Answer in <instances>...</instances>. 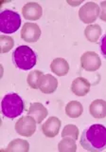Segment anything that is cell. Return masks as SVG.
Listing matches in <instances>:
<instances>
[{
    "label": "cell",
    "mask_w": 106,
    "mask_h": 152,
    "mask_svg": "<svg viewBox=\"0 0 106 152\" xmlns=\"http://www.w3.org/2000/svg\"><path fill=\"white\" fill-rule=\"evenodd\" d=\"M80 145L83 149L91 152H99L106 148V127L95 124L83 132Z\"/></svg>",
    "instance_id": "1"
},
{
    "label": "cell",
    "mask_w": 106,
    "mask_h": 152,
    "mask_svg": "<svg viewBox=\"0 0 106 152\" xmlns=\"http://www.w3.org/2000/svg\"><path fill=\"white\" fill-rule=\"evenodd\" d=\"M12 61L18 69L28 70L37 63V56L31 48L28 46H19L12 53Z\"/></svg>",
    "instance_id": "2"
},
{
    "label": "cell",
    "mask_w": 106,
    "mask_h": 152,
    "mask_svg": "<svg viewBox=\"0 0 106 152\" xmlns=\"http://www.w3.org/2000/svg\"><path fill=\"white\" fill-rule=\"evenodd\" d=\"M1 108L5 117L13 119L23 113L25 104L17 93H9L5 95L2 100Z\"/></svg>",
    "instance_id": "3"
},
{
    "label": "cell",
    "mask_w": 106,
    "mask_h": 152,
    "mask_svg": "<svg viewBox=\"0 0 106 152\" xmlns=\"http://www.w3.org/2000/svg\"><path fill=\"white\" fill-rule=\"evenodd\" d=\"M21 16L12 10H4L0 13V31L3 33H13L21 26Z\"/></svg>",
    "instance_id": "4"
},
{
    "label": "cell",
    "mask_w": 106,
    "mask_h": 152,
    "mask_svg": "<svg viewBox=\"0 0 106 152\" xmlns=\"http://www.w3.org/2000/svg\"><path fill=\"white\" fill-rule=\"evenodd\" d=\"M99 13L100 8L97 3L87 2L81 8H80L79 17L83 23L91 25V23H94L97 20V18L99 17Z\"/></svg>",
    "instance_id": "5"
},
{
    "label": "cell",
    "mask_w": 106,
    "mask_h": 152,
    "mask_svg": "<svg viewBox=\"0 0 106 152\" xmlns=\"http://www.w3.org/2000/svg\"><path fill=\"white\" fill-rule=\"evenodd\" d=\"M36 124L35 119L28 115L21 117L15 124V131L19 135L24 137H30L36 131Z\"/></svg>",
    "instance_id": "6"
},
{
    "label": "cell",
    "mask_w": 106,
    "mask_h": 152,
    "mask_svg": "<svg viewBox=\"0 0 106 152\" xmlns=\"http://www.w3.org/2000/svg\"><path fill=\"white\" fill-rule=\"evenodd\" d=\"M81 66L86 71H96L102 66V60L96 52L86 51L81 56Z\"/></svg>",
    "instance_id": "7"
},
{
    "label": "cell",
    "mask_w": 106,
    "mask_h": 152,
    "mask_svg": "<svg viewBox=\"0 0 106 152\" xmlns=\"http://www.w3.org/2000/svg\"><path fill=\"white\" fill-rule=\"evenodd\" d=\"M41 36V28L35 23L27 22L21 30V38L28 43H35Z\"/></svg>",
    "instance_id": "8"
},
{
    "label": "cell",
    "mask_w": 106,
    "mask_h": 152,
    "mask_svg": "<svg viewBox=\"0 0 106 152\" xmlns=\"http://www.w3.org/2000/svg\"><path fill=\"white\" fill-rule=\"evenodd\" d=\"M23 17L28 21H36L42 17L43 9L40 4L36 2H28L24 5L22 9Z\"/></svg>",
    "instance_id": "9"
},
{
    "label": "cell",
    "mask_w": 106,
    "mask_h": 152,
    "mask_svg": "<svg viewBox=\"0 0 106 152\" xmlns=\"http://www.w3.org/2000/svg\"><path fill=\"white\" fill-rule=\"evenodd\" d=\"M62 122L57 117H49L42 126V131L44 135L47 138H54L58 135L61 129Z\"/></svg>",
    "instance_id": "10"
},
{
    "label": "cell",
    "mask_w": 106,
    "mask_h": 152,
    "mask_svg": "<svg viewBox=\"0 0 106 152\" xmlns=\"http://www.w3.org/2000/svg\"><path fill=\"white\" fill-rule=\"evenodd\" d=\"M91 84L83 77H77L71 85V91L77 96L83 97L90 91Z\"/></svg>",
    "instance_id": "11"
},
{
    "label": "cell",
    "mask_w": 106,
    "mask_h": 152,
    "mask_svg": "<svg viewBox=\"0 0 106 152\" xmlns=\"http://www.w3.org/2000/svg\"><path fill=\"white\" fill-rule=\"evenodd\" d=\"M28 114L35 119L37 124H41L49 114V111L41 103H33L28 108Z\"/></svg>",
    "instance_id": "12"
},
{
    "label": "cell",
    "mask_w": 106,
    "mask_h": 152,
    "mask_svg": "<svg viewBox=\"0 0 106 152\" xmlns=\"http://www.w3.org/2000/svg\"><path fill=\"white\" fill-rule=\"evenodd\" d=\"M89 112L94 118L102 119L106 117V101L97 99L90 104Z\"/></svg>",
    "instance_id": "13"
},
{
    "label": "cell",
    "mask_w": 106,
    "mask_h": 152,
    "mask_svg": "<svg viewBox=\"0 0 106 152\" xmlns=\"http://www.w3.org/2000/svg\"><path fill=\"white\" fill-rule=\"evenodd\" d=\"M58 88V80L51 74H46L42 79L39 89L43 93L50 94L56 91Z\"/></svg>",
    "instance_id": "14"
},
{
    "label": "cell",
    "mask_w": 106,
    "mask_h": 152,
    "mask_svg": "<svg viewBox=\"0 0 106 152\" xmlns=\"http://www.w3.org/2000/svg\"><path fill=\"white\" fill-rule=\"evenodd\" d=\"M50 69L57 76H65L69 71L68 62L64 58H55L50 64Z\"/></svg>",
    "instance_id": "15"
},
{
    "label": "cell",
    "mask_w": 106,
    "mask_h": 152,
    "mask_svg": "<svg viewBox=\"0 0 106 152\" xmlns=\"http://www.w3.org/2000/svg\"><path fill=\"white\" fill-rule=\"evenodd\" d=\"M7 152H28L30 150V144L26 140L14 139L6 147Z\"/></svg>",
    "instance_id": "16"
},
{
    "label": "cell",
    "mask_w": 106,
    "mask_h": 152,
    "mask_svg": "<svg viewBox=\"0 0 106 152\" xmlns=\"http://www.w3.org/2000/svg\"><path fill=\"white\" fill-rule=\"evenodd\" d=\"M102 27L97 25V24H91V25H88L85 28L84 35L89 42L96 43L99 41V38L102 35Z\"/></svg>",
    "instance_id": "17"
},
{
    "label": "cell",
    "mask_w": 106,
    "mask_h": 152,
    "mask_svg": "<svg viewBox=\"0 0 106 152\" xmlns=\"http://www.w3.org/2000/svg\"><path fill=\"white\" fill-rule=\"evenodd\" d=\"M83 112V107L78 101H70L65 107V113L70 118H78Z\"/></svg>",
    "instance_id": "18"
},
{
    "label": "cell",
    "mask_w": 106,
    "mask_h": 152,
    "mask_svg": "<svg viewBox=\"0 0 106 152\" xmlns=\"http://www.w3.org/2000/svg\"><path fill=\"white\" fill-rule=\"evenodd\" d=\"M44 73L42 72L40 70H31L30 73L28 75V78H27V82L28 85L33 89H38L40 88V85L42 82V79L44 77Z\"/></svg>",
    "instance_id": "19"
},
{
    "label": "cell",
    "mask_w": 106,
    "mask_h": 152,
    "mask_svg": "<svg viewBox=\"0 0 106 152\" xmlns=\"http://www.w3.org/2000/svg\"><path fill=\"white\" fill-rule=\"evenodd\" d=\"M58 149L61 152H75L77 150L76 140L72 138H62L58 145Z\"/></svg>",
    "instance_id": "20"
},
{
    "label": "cell",
    "mask_w": 106,
    "mask_h": 152,
    "mask_svg": "<svg viewBox=\"0 0 106 152\" xmlns=\"http://www.w3.org/2000/svg\"><path fill=\"white\" fill-rule=\"evenodd\" d=\"M79 128L74 125H66L62 131V138H72L77 140L79 137Z\"/></svg>",
    "instance_id": "21"
},
{
    "label": "cell",
    "mask_w": 106,
    "mask_h": 152,
    "mask_svg": "<svg viewBox=\"0 0 106 152\" xmlns=\"http://www.w3.org/2000/svg\"><path fill=\"white\" fill-rule=\"evenodd\" d=\"M0 46H1V53H6L14 46L13 38L8 35H1L0 36Z\"/></svg>",
    "instance_id": "22"
},
{
    "label": "cell",
    "mask_w": 106,
    "mask_h": 152,
    "mask_svg": "<svg viewBox=\"0 0 106 152\" xmlns=\"http://www.w3.org/2000/svg\"><path fill=\"white\" fill-rule=\"evenodd\" d=\"M99 8H100L99 18L102 19V21L106 22V1H102V2H100Z\"/></svg>",
    "instance_id": "23"
},
{
    "label": "cell",
    "mask_w": 106,
    "mask_h": 152,
    "mask_svg": "<svg viewBox=\"0 0 106 152\" xmlns=\"http://www.w3.org/2000/svg\"><path fill=\"white\" fill-rule=\"evenodd\" d=\"M99 48H100V51H102V54L106 59V34H104L102 39H100Z\"/></svg>",
    "instance_id": "24"
},
{
    "label": "cell",
    "mask_w": 106,
    "mask_h": 152,
    "mask_svg": "<svg viewBox=\"0 0 106 152\" xmlns=\"http://www.w3.org/2000/svg\"><path fill=\"white\" fill-rule=\"evenodd\" d=\"M67 3H68L69 5H72V6H78V5L81 4V1H78V2H72V1H68V0H67Z\"/></svg>",
    "instance_id": "25"
}]
</instances>
